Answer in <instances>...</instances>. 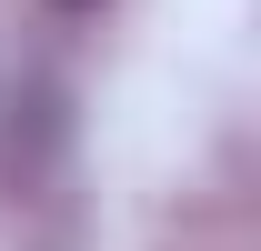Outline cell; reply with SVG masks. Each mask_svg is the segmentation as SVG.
Wrapping results in <instances>:
<instances>
[{
	"label": "cell",
	"mask_w": 261,
	"mask_h": 251,
	"mask_svg": "<svg viewBox=\"0 0 261 251\" xmlns=\"http://www.w3.org/2000/svg\"><path fill=\"white\" fill-rule=\"evenodd\" d=\"M50 10H100V0H50Z\"/></svg>",
	"instance_id": "6da1fadb"
}]
</instances>
